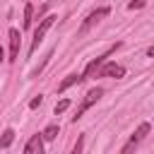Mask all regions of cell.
Segmentation results:
<instances>
[{
    "label": "cell",
    "instance_id": "obj_5",
    "mask_svg": "<svg viewBox=\"0 0 154 154\" xmlns=\"http://www.w3.org/2000/svg\"><path fill=\"white\" fill-rule=\"evenodd\" d=\"M147 132H149V123H142V125H140V128L135 130V135H132V140H130V142H128V144L123 147V154H128V152H132V149H135V147H137V144H140V142H142V140L147 137Z\"/></svg>",
    "mask_w": 154,
    "mask_h": 154
},
{
    "label": "cell",
    "instance_id": "obj_3",
    "mask_svg": "<svg viewBox=\"0 0 154 154\" xmlns=\"http://www.w3.org/2000/svg\"><path fill=\"white\" fill-rule=\"evenodd\" d=\"M116 48H120V43H113V46H111V48H108L106 53H101L99 58H94V60H91V63H89V65L84 67V72H82V82H84V79H89V77H94V72L99 70V65H101V63H103V60H106V58H108L111 53H116Z\"/></svg>",
    "mask_w": 154,
    "mask_h": 154
},
{
    "label": "cell",
    "instance_id": "obj_17",
    "mask_svg": "<svg viewBox=\"0 0 154 154\" xmlns=\"http://www.w3.org/2000/svg\"><path fill=\"white\" fill-rule=\"evenodd\" d=\"M2 60H5V51L0 48V63H2Z\"/></svg>",
    "mask_w": 154,
    "mask_h": 154
},
{
    "label": "cell",
    "instance_id": "obj_13",
    "mask_svg": "<svg viewBox=\"0 0 154 154\" xmlns=\"http://www.w3.org/2000/svg\"><path fill=\"white\" fill-rule=\"evenodd\" d=\"M67 108H70V99H63V101H58V103H55V116H58V113H65Z\"/></svg>",
    "mask_w": 154,
    "mask_h": 154
},
{
    "label": "cell",
    "instance_id": "obj_11",
    "mask_svg": "<svg viewBox=\"0 0 154 154\" xmlns=\"http://www.w3.org/2000/svg\"><path fill=\"white\" fill-rule=\"evenodd\" d=\"M58 132H60V128H58V125H55V123H53V125H48V128H46V130H43V132H41V137H43V140H48V142H51V140H55V137H58Z\"/></svg>",
    "mask_w": 154,
    "mask_h": 154
},
{
    "label": "cell",
    "instance_id": "obj_16",
    "mask_svg": "<svg viewBox=\"0 0 154 154\" xmlns=\"http://www.w3.org/2000/svg\"><path fill=\"white\" fill-rule=\"evenodd\" d=\"M82 147H84V142H82V140H79V142H77V144H75V154H77V152H82Z\"/></svg>",
    "mask_w": 154,
    "mask_h": 154
},
{
    "label": "cell",
    "instance_id": "obj_14",
    "mask_svg": "<svg viewBox=\"0 0 154 154\" xmlns=\"http://www.w3.org/2000/svg\"><path fill=\"white\" fill-rule=\"evenodd\" d=\"M41 103H43V96H34V99L29 101V108H38Z\"/></svg>",
    "mask_w": 154,
    "mask_h": 154
},
{
    "label": "cell",
    "instance_id": "obj_9",
    "mask_svg": "<svg viewBox=\"0 0 154 154\" xmlns=\"http://www.w3.org/2000/svg\"><path fill=\"white\" fill-rule=\"evenodd\" d=\"M82 82V75H70V77H65L60 84H58V91L63 94L65 89H70V87H75V84H79Z\"/></svg>",
    "mask_w": 154,
    "mask_h": 154
},
{
    "label": "cell",
    "instance_id": "obj_2",
    "mask_svg": "<svg viewBox=\"0 0 154 154\" xmlns=\"http://www.w3.org/2000/svg\"><path fill=\"white\" fill-rule=\"evenodd\" d=\"M53 22H55V17H53V14H48V17H43V19H41V24L34 29V38H31V48H29V53H34V51L38 48V43L43 41V36H46V31L53 26Z\"/></svg>",
    "mask_w": 154,
    "mask_h": 154
},
{
    "label": "cell",
    "instance_id": "obj_10",
    "mask_svg": "<svg viewBox=\"0 0 154 154\" xmlns=\"http://www.w3.org/2000/svg\"><path fill=\"white\" fill-rule=\"evenodd\" d=\"M12 142H14V130H12V128H7V130L2 132V137H0V149H7Z\"/></svg>",
    "mask_w": 154,
    "mask_h": 154
},
{
    "label": "cell",
    "instance_id": "obj_15",
    "mask_svg": "<svg viewBox=\"0 0 154 154\" xmlns=\"http://www.w3.org/2000/svg\"><path fill=\"white\" fill-rule=\"evenodd\" d=\"M142 5H144V0H132V2L128 5V7H130V10H140Z\"/></svg>",
    "mask_w": 154,
    "mask_h": 154
},
{
    "label": "cell",
    "instance_id": "obj_8",
    "mask_svg": "<svg viewBox=\"0 0 154 154\" xmlns=\"http://www.w3.org/2000/svg\"><path fill=\"white\" fill-rule=\"evenodd\" d=\"M41 152H43V137L31 135V140L24 144V154H41Z\"/></svg>",
    "mask_w": 154,
    "mask_h": 154
},
{
    "label": "cell",
    "instance_id": "obj_12",
    "mask_svg": "<svg viewBox=\"0 0 154 154\" xmlns=\"http://www.w3.org/2000/svg\"><path fill=\"white\" fill-rule=\"evenodd\" d=\"M31 14H34V7L26 5V7H24V19H22V26H24V29L31 26Z\"/></svg>",
    "mask_w": 154,
    "mask_h": 154
},
{
    "label": "cell",
    "instance_id": "obj_4",
    "mask_svg": "<svg viewBox=\"0 0 154 154\" xmlns=\"http://www.w3.org/2000/svg\"><path fill=\"white\" fill-rule=\"evenodd\" d=\"M94 75H96V77H116V79H118V77H123V75H125V67H123V65H116V63H106V60H103Z\"/></svg>",
    "mask_w": 154,
    "mask_h": 154
},
{
    "label": "cell",
    "instance_id": "obj_7",
    "mask_svg": "<svg viewBox=\"0 0 154 154\" xmlns=\"http://www.w3.org/2000/svg\"><path fill=\"white\" fill-rule=\"evenodd\" d=\"M108 12H111L108 7H99V10H94V12H89V17H87V19H84V24H82V31H87V29H89L91 24H96L99 19H103V17H108Z\"/></svg>",
    "mask_w": 154,
    "mask_h": 154
},
{
    "label": "cell",
    "instance_id": "obj_1",
    "mask_svg": "<svg viewBox=\"0 0 154 154\" xmlns=\"http://www.w3.org/2000/svg\"><path fill=\"white\" fill-rule=\"evenodd\" d=\"M101 96H103V89H101V87H94V89H89V91L84 94V99H82V103H79L77 113L72 116V123H77V120L82 118V113H84V111H87L89 106H94V103H96V101H99Z\"/></svg>",
    "mask_w": 154,
    "mask_h": 154
},
{
    "label": "cell",
    "instance_id": "obj_6",
    "mask_svg": "<svg viewBox=\"0 0 154 154\" xmlns=\"http://www.w3.org/2000/svg\"><path fill=\"white\" fill-rule=\"evenodd\" d=\"M10 58L7 60H17L19 58V46H22V34L19 29H10Z\"/></svg>",
    "mask_w": 154,
    "mask_h": 154
}]
</instances>
